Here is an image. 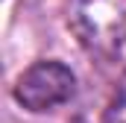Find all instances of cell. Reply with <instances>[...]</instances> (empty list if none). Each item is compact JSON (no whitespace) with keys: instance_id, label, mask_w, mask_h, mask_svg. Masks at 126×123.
<instances>
[{"instance_id":"7a4b0ae2","label":"cell","mask_w":126,"mask_h":123,"mask_svg":"<svg viewBox=\"0 0 126 123\" xmlns=\"http://www.w3.org/2000/svg\"><path fill=\"white\" fill-rule=\"evenodd\" d=\"M76 94V73L62 62H35L15 82V100L27 111H53Z\"/></svg>"},{"instance_id":"6da1fadb","label":"cell","mask_w":126,"mask_h":123,"mask_svg":"<svg viewBox=\"0 0 126 123\" xmlns=\"http://www.w3.org/2000/svg\"><path fill=\"white\" fill-rule=\"evenodd\" d=\"M67 24L103 70H126V0H67Z\"/></svg>"},{"instance_id":"3957f363","label":"cell","mask_w":126,"mask_h":123,"mask_svg":"<svg viewBox=\"0 0 126 123\" xmlns=\"http://www.w3.org/2000/svg\"><path fill=\"white\" fill-rule=\"evenodd\" d=\"M73 123H126V70L91 94Z\"/></svg>"}]
</instances>
